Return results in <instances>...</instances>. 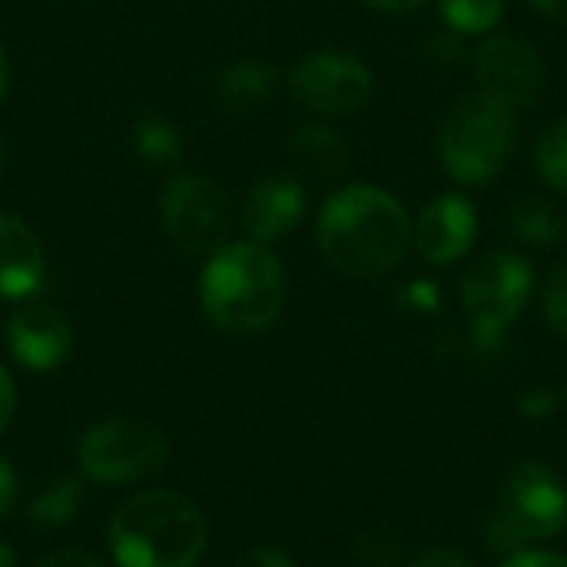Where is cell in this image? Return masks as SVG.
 Returning a JSON list of instances; mask_svg holds the SVG:
<instances>
[{"instance_id": "6da1fadb", "label": "cell", "mask_w": 567, "mask_h": 567, "mask_svg": "<svg viewBox=\"0 0 567 567\" xmlns=\"http://www.w3.org/2000/svg\"><path fill=\"white\" fill-rule=\"evenodd\" d=\"M316 243L332 269L352 279H379L409 259L412 216L389 189L349 183L322 203Z\"/></svg>"}, {"instance_id": "7a4b0ae2", "label": "cell", "mask_w": 567, "mask_h": 567, "mask_svg": "<svg viewBox=\"0 0 567 567\" xmlns=\"http://www.w3.org/2000/svg\"><path fill=\"white\" fill-rule=\"evenodd\" d=\"M286 269L262 243H226L199 276V302L213 326L249 336L269 329L286 306Z\"/></svg>"}, {"instance_id": "3957f363", "label": "cell", "mask_w": 567, "mask_h": 567, "mask_svg": "<svg viewBox=\"0 0 567 567\" xmlns=\"http://www.w3.org/2000/svg\"><path fill=\"white\" fill-rule=\"evenodd\" d=\"M206 538L203 512L176 492H143L110 522V551L120 567H196Z\"/></svg>"}, {"instance_id": "277c9868", "label": "cell", "mask_w": 567, "mask_h": 567, "mask_svg": "<svg viewBox=\"0 0 567 567\" xmlns=\"http://www.w3.org/2000/svg\"><path fill=\"white\" fill-rule=\"evenodd\" d=\"M518 146L515 110L485 96L465 93L442 120L439 159L458 186H485L498 179Z\"/></svg>"}, {"instance_id": "5b68a950", "label": "cell", "mask_w": 567, "mask_h": 567, "mask_svg": "<svg viewBox=\"0 0 567 567\" xmlns=\"http://www.w3.org/2000/svg\"><path fill=\"white\" fill-rule=\"evenodd\" d=\"M535 296V266L518 249L485 252L462 279V306L482 349L498 346Z\"/></svg>"}, {"instance_id": "8992f818", "label": "cell", "mask_w": 567, "mask_h": 567, "mask_svg": "<svg viewBox=\"0 0 567 567\" xmlns=\"http://www.w3.org/2000/svg\"><path fill=\"white\" fill-rule=\"evenodd\" d=\"M567 528V485L561 475L542 462H522L508 472L498 512L492 518V538L495 548H505L508 555L551 542Z\"/></svg>"}, {"instance_id": "52a82bcc", "label": "cell", "mask_w": 567, "mask_h": 567, "mask_svg": "<svg viewBox=\"0 0 567 567\" xmlns=\"http://www.w3.org/2000/svg\"><path fill=\"white\" fill-rule=\"evenodd\" d=\"M166 435L143 419H106L83 432L76 445L80 472L100 485H130L166 465Z\"/></svg>"}, {"instance_id": "ba28073f", "label": "cell", "mask_w": 567, "mask_h": 567, "mask_svg": "<svg viewBox=\"0 0 567 567\" xmlns=\"http://www.w3.org/2000/svg\"><path fill=\"white\" fill-rule=\"evenodd\" d=\"M159 219L169 239L193 252V256H213L229 243L233 233V206L219 183L183 173L169 179L159 199Z\"/></svg>"}, {"instance_id": "9c48e42d", "label": "cell", "mask_w": 567, "mask_h": 567, "mask_svg": "<svg viewBox=\"0 0 567 567\" xmlns=\"http://www.w3.org/2000/svg\"><path fill=\"white\" fill-rule=\"evenodd\" d=\"M289 90L316 116H349L372 100L375 80L369 63L352 50L322 47L289 70Z\"/></svg>"}, {"instance_id": "30bf717a", "label": "cell", "mask_w": 567, "mask_h": 567, "mask_svg": "<svg viewBox=\"0 0 567 567\" xmlns=\"http://www.w3.org/2000/svg\"><path fill=\"white\" fill-rule=\"evenodd\" d=\"M478 90L508 110H532L548 83L545 60L535 43L512 33H488L475 50Z\"/></svg>"}, {"instance_id": "8fae6325", "label": "cell", "mask_w": 567, "mask_h": 567, "mask_svg": "<svg viewBox=\"0 0 567 567\" xmlns=\"http://www.w3.org/2000/svg\"><path fill=\"white\" fill-rule=\"evenodd\" d=\"M478 239V209L462 189L439 193L412 223V246L429 266L462 262Z\"/></svg>"}, {"instance_id": "7c38bea8", "label": "cell", "mask_w": 567, "mask_h": 567, "mask_svg": "<svg viewBox=\"0 0 567 567\" xmlns=\"http://www.w3.org/2000/svg\"><path fill=\"white\" fill-rule=\"evenodd\" d=\"M7 349L30 372H53L73 352V329L66 316L47 302H23L7 319Z\"/></svg>"}, {"instance_id": "4fadbf2b", "label": "cell", "mask_w": 567, "mask_h": 567, "mask_svg": "<svg viewBox=\"0 0 567 567\" xmlns=\"http://www.w3.org/2000/svg\"><path fill=\"white\" fill-rule=\"evenodd\" d=\"M309 196L292 176H266L256 183L243 203V229L252 243H276L292 233L306 216Z\"/></svg>"}, {"instance_id": "5bb4252c", "label": "cell", "mask_w": 567, "mask_h": 567, "mask_svg": "<svg viewBox=\"0 0 567 567\" xmlns=\"http://www.w3.org/2000/svg\"><path fill=\"white\" fill-rule=\"evenodd\" d=\"M47 279L37 233L13 213H0V302H27Z\"/></svg>"}, {"instance_id": "9a60e30c", "label": "cell", "mask_w": 567, "mask_h": 567, "mask_svg": "<svg viewBox=\"0 0 567 567\" xmlns=\"http://www.w3.org/2000/svg\"><path fill=\"white\" fill-rule=\"evenodd\" d=\"M289 156L306 176H312L319 183L342 179L349 169V143L329 123L299 126L289 140Z\"/></svg>"}, {"instance_id": "2e32d148", "label": "cell", "mask_w": 567, "mask_h": 567, "mask_svg": "<svg viewBox=\"0 0 567 567\" xmlns=\"http://www.w3.org/2000/svg\"><path fill=\"white\" fill-rule=\"evenodd\" d=\"M279 73L272 63L262 60H239L233 66H226L216 80V100L233 110V113H246L262 106L272 93H276Z\"/></svg>"}, {"instance_id": "e0dca14e", "label": "cell", "mask_w": 567, "mask_h": 567, "mask_svg": "<svg viewBox=\"0 0 567 567\" xmlns=\"http://www.w3.org/2000/svg\"><path fill=\"white\" fill-rule=\"evenodd\" d=\"M83 505V488L73 475H56L50 478L47 485H40V492L30 498L27 505V515H30V525L50 532V528H63L73 522L76 508Z\"/></svg>"}, {"instance_id": "ac0fdd59", "label": "cell", "mask_w": 567, "mask_h": 567, "mask_svg": "<svg viewBox=\"0 0 567 567\" xmlns=\"http://www.w3.org/2000/svg\"><path fill=\"white\" fill-rule=\"evenodd\" d=\"M508 226L522 243L538 246V249L558 246L561 236H565V219H561L558 206L548 203V199H538V196H528V199L515 203L512 216H508Z\"/></svg>"}, {"instance_id": "d6986e66", "label": "cell", "mask_w": 567, "mask_h": 567, "mask_svg": "<svg viewBox=\"0 0 567 567\" xmlns=\"http://www.w3.org/2000/svg\"><path fill=\"white\" fill-rule=\"evenodd\" d=\"M133 150H136V156L146 166L166 169V166H173L183 156V136H179V130L166 116L146 113L133 126Z\"/></svg>"}, {"instance_id": "ffe728a7", "label": "cell", "mask_w": 567, "mask_h": 567, "mask_svg": "<svg viewBox=\"0 0 567 567\" xmlns=\"http://www.w3.org/2000/svg\"><path fill=\"white\" fill-rule=\"evenodd\" d=\"M442 23L458 37H488L505 20V0H439Z\"/></svg>"}, {"instance_id": "44dd1931", "label": "cell", "mask_w": 567, "mask_h": 567, "mask_svg": "<svg viewBox=\"0 0 567 567\" xmlns=\"http://www.w3.org/2000/svg\"><path fill=\"white\" fill-rule=\"evenodd\" d=\"M535 169L551 189L567 196V116L551 123L535 143Z\"/></svg>"}, {"instance_id": "7402d4cb", "label": "cell", "mask_w": 567, "mask_h": 567, "mask_svg": "<svg viewBox=\"0 0 567 567\" xmlns=\"http://www.w3.org/2000/svg\"><path fill=\"white\" fill-rule=\"evenodd\" d=\"M542 312L545 322L555 336L567 339V262L558 269H551V276L545 279V292H542Z\"/></svg>"}, {"instance_id": "603a6c76", "label": "cell", "mask_w": 567, "mask_h": 567, "mask_svg": "<svg viewBox=\"0 0 567 567\" xmlns=\"http://www.w3.org/2000/svg\"><path fill=\"white\" fill-rule=\"evenodd\" d=\"M402 302L412 306V309H419V312H432V309L442 306V296H439V289L429 279H415V282H409L402 289Z\"/></svg>"}, {"instance_id": "cb8c5ba5", "label": "cell", "mask_w": 567, "mask_h": 567, "mask_svg": "<svg viewBox=\"0 0 567 567\" xmlns=\"http://www.w3.org/2000/svg\"><path fill=\"white\" fill-rule=\"evenodd\" d=\"M502 567H567V558L542 548H518L502 561Z\"/></svg>"}, {"instance_id": "d4e9b609", "label": "cell", "mask_w": 567, "mask_h": 567, "mask_svg": "<svg viewBox=\"0 0 567 567\" xmlns=\"http://www.w3.org/2000/svg\"><path fill=\"white\" fill-rule=\"evenodd\" d=\"M17 502H20V482H17V472H13L10 458H3V455H0V518L13 515Z\"/></svg>"}, {"instance_id": "484cf974", "label": "cell", "mask_w": 567, "mask_h": 567, "mask_svg": "<svg viewBox=\"0 0 567 567\" xmlns=\"http://www.w3.org/2000/svg\"><path fill=\"white\" fill-rule=\"evenodd\" d=\"M37 567H103V561L93 558L90 551H80V548H60V551L47 555Z\"/></svg>"}, {"instance_id": "4316f807", "label": "cell", "mask_w": 567, "mask_h": 567, "mask_svg": "<svg viewBox=\"0 0 567 567\" xmlns=\"http://www.w3.org/2000/svg\"><path fill=\"white\" fill-rule=\"evenodd\" d=\"M236 567H296V561L279 548H252L236 561Z\"/></svg>"}, {"instance_id": "83f0119b", "label": "cell", "mask_w": 567, "mask_h": 567, "mask_svg": "<svg viewBox=\"0 0 567 567\" xmlns=\"http://www.w3.org/2000/svg\"><path fill=\"white\" fill-rule=\"evenodd\" d=\"M409 567H475V561H472V558H465L462 551L435 548V551H425L422 558H415Z\"/></svg>"}, {"instance_id": "f1b7e54d", "label": "cell", "mask_w": 567, "mask_h": 567, "mask_svg": "<svg viewBox=\"0 0 567 567\" xmlns=\"http://www.w3.org/2000/svg\"><path fill=\"white\" fill-rule=\"evenodd\" d=\"M359 3L369 7V10H379V13H395V17H402V13L422 10L429 0H359Z\"/></svg>"}, {"instance_id": "f546056e", "label": "cell", "mask_w": 567, "mask_h": 567, "mask_svg": "<svg viewBox=\"0 0 567 567\" xmlns=\"http://www.w3.org/2000/svg\"><path fill=\"white\" fill-rule=\"evenodd\" d=\"M13 409H17V392H13V382H10L7 369L0 365V432L10 425V419H13Z\"/></svg>"}, {"instance_id": "4dcf8cb0", "label": "cell", "mask_w": 567, "mask_h": 567, "mask_svg": "<svg viewBox=\"0 0 567 567\" xmlns=\"http://www.w3.org/2000/svg\"><path fill=\"white\" fill-rule=\"evenodd\" d=\"M528 3H532L542 17H548V20L567 27V0H528Z\"/></svg>"}, {"instance_id": "1f68e13d", "label": "cell", "mask_w": 567, "mask_h": 567, "mask_svg": "<svg viewBox=\"0 0 567 567\" xmlns=\"http://www.w3.org/2000/svg\"><path fill=\"white\" fill-rule=\"evenodd\" d=\"M0 567H17V551L7 542H0Z\"/></svg>"}, {"instance_id": "d6a6232c", "label": "cell", "mask_w": 567, "mask_h": 567, "mask_svg": "<svg viewBox=\"0 0 567 567\" xmlns=\"http://www.w3.org/2000/svg\"><path fill=\"white\" fill-rule=\"evenodd\" d=\"M7 80H10V70H7V53H3V47H0V100H3V93H7Z\"/></svg>"}, {"instance_id": "836d02e7", "label": "cell", "mask_w": 567, "mask_h": 567, "mask_svg": "<svg viewBox=\"0 0 567 567\" xmlns=\"http://www.w3.org/2000/svg\"><path fill=\"white\" fill-rule=\"evenodd\" d=\"M3 153H7V150H3V140H0V173H3Z\"/></svg>"}]
</instances>
